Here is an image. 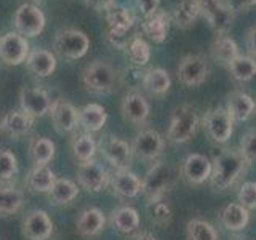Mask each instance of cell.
I'll use <instances>...</instances> for the list:
<instances>
[{
    "instance_id": "cell-42",
    "label": "cell",
    "mask_w": 256,
    "mask_h": 240,
    "mask_svg": "<svg viewBox=\"0 0 256 240\" xmlns=\"http://www.w3.org/2000/svg\"><path fill=\"white\" fill-rule=\"evenodd\" d=\"M238 204L245 206L246 210H254L256 208V182L246 181L242 184L238 190Z\"/></svg>"
},
{
    "instance_id": "cell-48",
    "label": "cell",
    "mask_w": 256,
    "mask_h": 240,
    "mask_svg": "<svg viewBox=\"0 0 256 240\" xmlns=\"http://www.w3.org/2000/svg\"><path fill=\"white\" fill-rule=\"evenodd\" d=\"M130 240H156V237L150 232H136Z\"/></svg>"
},
{
    "instance_id": "cell-46",
    "label": "cell",
    "mask_w": 256,
    "mask_h": 240,
    "mask_svg": "<svg viewBox=\"0 0 256 240\" xmlns=\"http://www.w3.org/2000/svg\"><path fill=\"white\" fill-rule=\"evenodd\" d=\"M245 42H246V48L253 56H256V26H253L250 30L246 32V37H245Z\"/></svg>"
},
{
    "instance_id": "cell-33",
    "label": "cell",
    "mask_w": 256,
    "mask_h": 240,
    "mask_svg": "<svg viewBox=\"0 0 256 240\" xmlns=\"http://www.w3.org/2000/svg\"><path fill=\"white\" fill-rule=\"evenodd\" d=\"M24 204L22 192L14 186H0V216L18 213Z\"/></svg>"
},
{
    "instance_id": "cell-43",
    "label": "cell",
    "mask_w": 256,
    "mask_h": 240,
    "mask_svg": "<svg viewBox=\"0 0 256 240\" xmlns=\"http://www.w3.org/2000/svg\"><path fill=\"white\" fill-rule=\"evenodd\" d=\"M240 152L248 164L256 160V132L246 133L240 141Z\"/></svg>"
},
{
    "instance_id": "cell-25",
    "label": "cell",
    "mask_w": 256,
    "mask_h": 240,
    "mask_svg": "<svg viewBox=\"0 0 256 240\" xmlns=\"http://www.w3.org/2000/svg\"><path fill=\"white\" fill-rule=\"evenodd\" d=\"M108 122V112L101 104L90 102L78 110V125H82L86 132H100Z\"/></svg>"
},
{
    "instance_id": "cell-5",
    "label": "cell",
    "mask_w": 256,
    "mask_h": 240,
    "mask_svg": "<svg viewBox=\"0 0 256 240\" xmlns=\"http://www.w3.org/2000/svg\"><path fill=\"white\" fill-rule=\"evenodd\" d=\"M106 20H108V40L117 46V48H125L130 44V40L126 38V32L133 26V16L126 8L117 5L116 2L112 4L106 10Z\"/></svg>"
},
{
    "instance_id": "cell-41",
    "label": "cell",
    "mask_w": 256,
    "mask_h": 240,
    "mask_svg": "<svg viewBox=\"0 0 256 240\" xmlns=\"http://www.w3.org/2000/svg\"><path fill=\"white\" fill-rule=\"evenodd\" d=\"M149 214L150 220L154 221L156 224H168L172 220V210L164 200H157V202H149Z\"/></svg>"
},
{
    "instance_id": "cell-10",
    "label": "cell",
    "mask_w": 256,
    "mask_h": 240,
    "mask_svg": "<svg viewBox=\"0 0 256 240\" xmlns=\"http://www.w3.org/2000/svg\"><path fill=\"white\" fill-rule=\"evenodd\" d=\"M77 181L85 190L92 192V194H98L108 188V184L110 182V174L96 160H88V162L78 165Z\"/></svg>"
},
{
    "instance_id": "cell-40",
    "label": "cell",
    "mask_w": 256,
    "mask_h": 240,
    "mask_svg": "<svg viewBox=\"0 0 256 240\" xmlns=\"http://www.w3.org/2000/svg\"><path fill=\"white\" fill-rule=\"evenodd\" d=\"M18 173V158L8 149H0V182L13 180Z\"/></svg>"
},
{
    "instance_id": "cell-31",
    "label": "cell",
    "mask_w": 256,
    "mask_h": 240,
    "mask_svg": "<svg viewBox=\"0 0 256 240\" xmlns=\"http://www.w3.org/2000/svg\"><path fill=\"white\" fill-rule=\"evenodd\" d=\"M221 221L224 228L236 232L246 228L248 221H250V214H248L246 208L240 204H229L221 212Z\"/></svg>"
},
{
    "instance_id": "cell-6",
    "label": "cell",
    "mask_w": 256,
    "mask_h": 240,
    "mask_svg": "<svg viewBox=\"0 0 256 240\" xmlns=\"http://www.w3.org/2000/svg\"><path fill=\"white\" fill-rule=\"evenodd\" d=\"M90 48V38L82 30L64 29L54 37V52L62 58L78 60L86 54Z\"/></svg>"
},
{
    "instance_id": "cell-18",
    "label": "cell",
    "mask_w": 256,
    "mask_h": 240,
    "mask_svg": "<svg viewBox=\"0 0 256 240\" xmlns=\"http://www.w3.org/2000/svg\"><path fill=\"white\" fill-rule=\"evenodd\" d=\"M182 176L190 184H202L212 176V160L202 154H190L182 164Z\"/></svg>"
},
{
    "instance_id": "cell-23",
    "label": "cell",
    "mask_w": 256,
    "mask_h": 240,
    "mask_svg": "<svg viewBox=\"0 0 256 240\" xmlns=\"http://www.w3.org/2000/svg\"><path fill=\"white\" fill-rule=\"evenodd\" d=\"M34 124V118L24 114L22 110H10L6 112L5 117L2 118L0 128L12 138H21V136L28 134Z\"/></svg>"
},
{
    "instance_id": "cell-9",
    "label": "cell",
    "mask_w": 256,
    "mask_h": 240,
    "mask_svg": "<svg viewBox=\"0 0 256 240\" xmlns=\"http://www.w3.org/2000/svg\"><path fill=\"white\" fill-rule=\"evenodd\" d=\"M200 14H204L218 34H226L234 21V12L222 0H196Z\"/></svg>"
},
{
    "instance_id": "cell-11",
    "label": "cell",
    "mask_w": 256,
    "mask_h": 240,
    "mask_svg": "<svg viewBox=\"0 0 256 240\" xmlns=\"http://www.w3.org/2000/svg\"><path fill=\"white\" fill-rule=\"evenodd\" d=\"M29 56V44L18 32H8L0 37V60L8 66H18Z\"/></svg>"
},
{
    "instance_id": "cell-13",
    "label": "cell",
    "mask_w": 256,
    "mask_h": 240,
    "mask_svg": "<svg viewBox=\"0 0 256 240\" xmlns=\"http://www.w3.org/2000/svg\"><path fill=\"white\" fill-rule=\"evenodd\" d=\"M48 114L52 117L54 130L60 134H69L78 125V110L74 108V104H70L62 98L52 101Z\"/></svg>"
},
{
    "instance_id": "cell-30",
    "label": "cell",
    "mask_w": 256,
    "mask_h": 240,
    "mask_svg": "<svg viewBox=\"0 0 256 240\" xmlns=\"http://www.w3.org/2000/svg\"><path fill=\"white\" fill-rule=\"evenodd\" d=\"M210 52H212V56L216 61H220L222 64H228L229 66L230 61H234L238 56V46H237L234 38H230L226 34H220L213 40Z\"/></svg>"
},
{
    "instance_id": "cell-37",
    "label": "cell",
    "mask_w": 256,
    "mask_h": 240,
    "mask_svg": "<svg viewBox=\"0 0 256 240\" xmlns=\"http://www.w3.org/2000/svg\"><path fill=\"white\" fill-rule=\"evenodd\" d=\"M229 70L232 77L238 82H248L256 76V60L252 56H242L238 54L234 61H230Z\"/></svg>"
},
{
    "instance_id": "cell-35",
    "label": "cell",
    "mask_w": 256,
    "mask_h": 240,
    "mask_svg": "<svg viewBox=\"0 0 256 240\" xmlns=\"http://www.w3.org/2000/svg\"><path fill=\"white\" fill-rule=\"evenodd\" d=\"M70 148H72L74 157L80 164H84V162H88V160H93L96 150H98V144H96L92 134L84 133V134L74 136V140L70 142Z\"/></svg>"
},
{
    "instance_id": "cell-45",
    "label": "cell",
    "mask_w": 256,
    "mask_h": 240,
    "mask_svg": "<svg viewBox=\"0 0 256 240\" xmlns=\"http://www.w3.org/2000/svg\"><path fill=\"white\" fill-rule=\"evenodd\" d=\"M226 4L229 5L230 10L236 13V12H242V10H246V8L256 5V0H228Z\"/></svg>"
},
{
    "instance_id": "cell-1",
    "label": "cell",
    "mask_w": 256,
    "mask_h": 240,
    "mask_svg": "<svg viewBox=\"0 0 256 240\" xmlns=\"http://www.w3.org/2000/svg\"><path fill=\"white\" fill-rule=\"evenodd\" d=\"M248 162L242 152L236 149H224L212 160L210 181L218 190L229 189L245 172Z\"/></svg>"
},
{
    "instance_id": "cell-3",
    "label": "cell",
    "mask_w": 256,
    "mask_h": 240,
    "mask_svg": "<svg viewBox=\"0 0 256 240\" xmlns=\"http://www.w3.org/2000/svg\"><path fill=\"white\" fill-rule=\"evenodd\" d=\"M82 84L92 93H109L117 86V70L108 61H94L84 69Z\"/></svg>"
},
{
    "instance_id": "cell-14",
    "label": "cell",
    "mask_w": 256,
    "mask_h": 240,
    "mask_svg": "<svg viewBox=\"0 0 256 240\" xmlns=\"http://www.w3.org/2000/svg\"><path fill=\"white\" fill-rule=\"evenodd\" d=\"M205 130L214 142H228L232 132H234V120H232L228 109L216 108L212 112H208V116L205 117Z\"/></svg>"
},
{
    "instance_id": "cell-32",
    "label": "cell",
    "mask_w": 256,
    "mask_h": 240,
    "mask_svg": "<svg viewBox=\"0 0 256 240\" xmlns=\"http://www.w3.org/2000/svg\"><path fill=\"white\" fill-rule=\"evenodd\" d=\"M29 154L34 165H48L54 157V142L44 136H36L30 140Z\"/></svg>"
},
{
    "instance_id": "cell-4",
    "label": "cell",
    "mask_w": 256,
    "mask_h": 240,
    "mask_svg": "<svg viewBox=\"0 0 256 240\" xmlns=\"http://www.w3.org/2000/svg\"><path fill=\"white\" fill-rule=\"evenodd\" d=\"M197 125H198V118L196 110L189 104H182V106H178L173 110L170 126H168L166 132V138L168 141H172L174 144L186 142L196 134Z\"/></svg>"
},
{
    "instance_id": "cell-20",
    "label": "cell",
    "mask_w": 256,
    "mask_h": 240,
    "mask_svg": "<svg viewBox=\"0 0 256 240\" xmlns=\"http://www.w3.org/2000/svg\"><path fill=\"white\" fill-rule=\"evenodd\" d=\"M110 188L120 198H133L142 192V181L132 172L117 170L114 176H110Z\"/></svg>"
},
{
    "instance_id": "cell-2",
    "label": "cell",
    "mask_w": 256,
    "mask_h": 240,
    "mask_svg": "<svg viewBox=\"0 0 256 240\" xmlns=\"http://www.w3.org/2000/svg\"><path fill=\"white\" fill-rule=\"evenodd\" d=\"M174 180H176L174 168L166 162H157L156 165H152V168L144 176L142 194L146 196L149 202L162 200L164 196L174 184Z\"/></svg>"
},
{
    "instance_id": "cell-44",
    "label": "cell",
    "mask_w": 256,
    "mask_h": 240,
    "mask_svg": "<svg viewBox=\"0 0 256 240\" xmlns=\"http://www.w3.org/2000/svg\"><path fill=\"white\" fill-rule=\"evenodd\" d=\"M136 4H138L141 13L144 16H148L150 13H154L156 10H158L160 0H136Z\"/></svg>"
},
{
    "instance_id": "cell-8",
    "label": "cell",
    "mask_w": 256,
    "mask_h": 240,
    "mask_svg": "<svg viewBox=\"0 0 256 240\" xmlns=\"http://www.w3.org/2000/svg\"><path fill=\"white\" fill-rule=\"evenodd\" d=\"M13 24L22 37H37L45 29V14L36 5L22 4L13 14Z\"/></svg>"
},
{
    "instance_id": "cell-15",
    "label": "cell",
    "mask_w": 256,
    "mask_h": 240,
    "mask_svg": "<svg viewBox=\"0 0 256 240\" xmlns=\"http://www.w3.org/2000/svg\"><path fill=\"white\" fill-rule=\"evenodd\" d=\"M22 236L28 240H46L53 234V221L45 210H30L21 222Z\"/></svg>"
},
{
    "instance_id": "cell-21",
    "label": "cell",
    "mask_w": 256,
    "mask_h": 240,
    "mask_svg": "<svg viewBox=\"0 0 256 240\" xmlns=\"http://www.w3.org/2000/svg\"><path fill=\"white\" fill-rule=\"evenodd\" d=\"M106 224V216L100 210V208H86L82 213L78 214V218L76 221V229L82 237L92 238L101 234V230L104 229Z\"/></svg>"
},
{
    "instance_id": "cell-12",
    "label": "cell",
    "mask_w": 256,
    "mask_h": 240,
    "mask_svg": "<svg viewBox=\"0 0 256 240\" xmlns=\"http://www.w3.org/2000/svg\"><path fill=\"white\" fill-rule=\"evenodd\" d=\"M21 110L32 118L44 117L50 112L52 100L44 88L38 86H24L20 92Z\"/></svg>"
},
{
    "instance_id": "cell-34",
    "label": "cell",
    "mask_w": 256,
    "mask_h": 240,
    "mask_svg": "<svg viewBox=\"0 0 256 240\" xmlns=\"http://www.w3.org/2000/svg\"><path fill=\"white\" fill-rule=\"evenodd\" d=\"M142 85L152 94H165L172 86L170 74L162 68L149 69L142 77Z\"/></svg>"
},
{
    "instance_id": "cell-28",
    "label": "cell",
    "mask_w": 256,
    "mask_h": 240,
    "mask_svg": "<svg viewBox=\"0 0 256 240\" xmlns=\"http://www.w3.org/2000/svg\"><path fill=\"white\" fill-rule=\"evenodd\" d=\"M110 226L122 234H132L140 228V213L132 206H120L110 213Z\"/></svg>"
},
{
    "instance_id": "cell-36",
    "label": "cell",
    "mask_w": 256,
    "mask_h": 240,
    "mask_svg": "<svg viewBox=\"0 0 256 240\" xmlns=\"http://www.w3.org/2000/svg\"><path fill=\"white\" fill-rule=\"evenodd\" d=\"M198 14H200V10L196 0H181V2L174 6L173 20L178 24V28L188 29L196 22Z\"/></svg>"
},
{
    "instance_id": "cell-38",
    "label": "cell",
    "mask_w": 256,
    "mask_h": 240,
    "mask_svg": "<svg viewBox=\"0 0 256 240\" xmlns=\"http://www.w3.org/2000/svg\"><path fill=\"white\" fill-rule=\"evenodd\" d=\"M188 240H218V232L204 220H190L186 226Z\"/></svg>"
},
{
    "instance_id": "cell-7",
    "label": "cell",
    "mask_w": 256,
    "mask_h": 240,
    "mask_svg": "<svg viewBox=\"0 0 256 240\" xmlns=\"http://www.w3.org/2000/svg\"><path fill=\"white\" fill-rule=\"evenodd\" d=\"M98 150L112 166L117 168V170H128V166H130V162H132L133 150L130 144L124 141L122 138H118V136H114V134L102 136L98 142Z\"/></svg>"
},
{
    "instance_id": "cell-24",
    "label": "cell",
    "mask_w": 256,
    "mask_h": 240,
    "mask_svg": "<svg viewBox=\"0 0 256 240\" xmlns=\"http://www.w3.org/2000/svg\"><path fill=\"white\" fill-rule=\"evenodd\" d=\"M26 64L28 69L37 77H48L56 69V56L44 48H37L34 52H29Z\"/></svg>"
},
{
    "instance_id": "cell-49",
    "label": "cell",
    "mask_w": 256,
    "mask_h": 240,
    "mask_svg": "<svg viewBox=\"0 0 256 240\" xmlns=\"http://www.w3.org/2000/svg\"><path fill=\"white\" fill-rule=\"evenodd\" d=\"M0 130H2V128H0Z\"/></svg>"
},
{
    "instance_id": "cell-22",
    "label": "cell",
    "mask_w": 256,
    "mask_h": 240,
    "mask_svg": "<svg viewBox=\"0 0 256 240\" xmlns=\"http://www.w3.org/2000/svg\"><path fill=\"white\" fill-rule=\"evenodd\" d=\"M168 24H170V18L165 10L158 8L154 13L144 16L142 21V32L146 34L152 42L162 44L165 42L166 34H168Z\"/></svg>"
},
{
    "instance_id": "cell-27",
    "label": "cell",
    "mask_w": 256,
    "mask_h": 240,
    "mask_svg": "<svg viewBox=\"0 0 256 240\" xmlns=\"http://www.w3.org/2000/svg\"><path fill=\"white\" fill-rule=\"evenodd\" d=\"M56 174L48 165H34V168L26 176V186L32 192H44L46 194L53 188Z\"/></svg>"
},
{
    "instance_id": "cell-26",
    "label": "cell",
    "mask_w": 256,
    "mask_h": 240,
    "mask_svg": "<svg viewBox=\"0 0 256 240\" xmlns=\"http://www.w3.org/2000/svg\"><path fill=\"white\" fill-rule=\"evenodd\" d=\"M78 196V186L68 178H56L53 188L46 192L48 202L52 205L61 206L74 202Z\"/></svg>"
},
{
    "instance_id": "cell-47",
    "label": "cell",
    "mask_w": 256,
    "mask_h": 240,
    "mask_svg": "<svg viewBox=\"0 0 256 240\" xmlns=\"http://www.w3.org/2000/svg\"><path fill=\"white\" fill-rule=\"evenodd\" d=\"M85 2L90 6L96 8V10H104V12H106L108 8L112 4H114V0H85Z\"/></svg>"
},
{
    "instance_id": "cell-19",
    "label": "cell",
    "mask_w": 256,
    "mask_h": 240,
    "mask_svg": "<svg viewBox=\"0 0 256 240\" xmlns=\"http://www.w3.org/2000/svg\"><path fill=\"white\" fill-rule=\"evenodd\" d=\"M120 112H122V116L126 122L142 124V122H146V118L149 117L150 108L142 94L132 92L125 94L122 104H120Z\"/></svg>"
},
{
    "instance_id": "cell-29",
    "label": "cell",
    "mask_w": 256,
    "mask_h": 240,
    "mask_svg": "<svg viewBox=\"0 0 256 240\" xmlns=\"http://www.w3.org/2000/svg\"><path fill=\"white\" fill-rule=\"evenodd\" d=\"M254 101L250 94H246L244 92H236L229 94L228 100V112L230 114L232 120H237V122H244L248 117L253 114L254 110Z\"/></svg>"
},
{
    "instance_id": "cell-17",
    "label": "cell",
    "mask_w": 256,
    "mask_h": 240,
    "mask_svg": "<svg viewBox=\"0 0 256 240\" xmlns=\"http://www.w3.org/2000/svg\"><path fill=\"white\" fill-rule=\"evenodd\" d=\"M164 148H165L164 138L156 130L140 132L132 144L133 154L142 160H156L164 152Z\"/></svg>"
},
{
    "instance_id": "cell-16",
    "label": "cell",
    "mask_w": 256,
    "mask_h": 240,
    "mask_svg": "<svg viewBox=\"0 0 256 240\" xmlns=\"http://www.w3.org/2000/svg\"><path fill=\"white\" fill-rule=\"evenodd\" d=\"M208 77V64L197 54H188L180 61L178 66V78L186 86H198L202 85Z\"/></svg>"
},
{
    "instance_id": "cell-39",
    "label": "cell",
    "mask_w": 256,
    "mask_h": 240,
    "mask_svg": "<svg viewBox=\"0 0 256 240\" xmlns=\"http://www.w3.org/2000/svg\"><path fill=\"white\" fill-rule=\"evenodd\" d=\"M128 56L136 66H146L150 60V46L142 37H133L128 44Z\"/></svg>"
}]
</instances>
